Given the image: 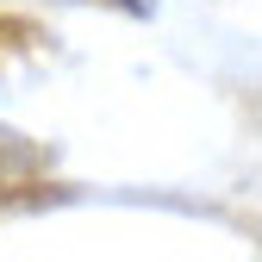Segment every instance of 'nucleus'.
Instances as JSON below:
<instances>
[{
    "mask_svg": "<svg viewBox=\"0 0 262 262\" xmlns=\"http://www.w3.org/2000/svg\"><path fill=\"white\" fill-rule=\"evenodd\" d=\"M100 7H119V13H150V0H100Z\"/></svg>",
    "mask_w": 262,
    "mask_h": 262,
    "instance_id": "f257e3e1",
    "label": "nucleus"
}]
</instances>
